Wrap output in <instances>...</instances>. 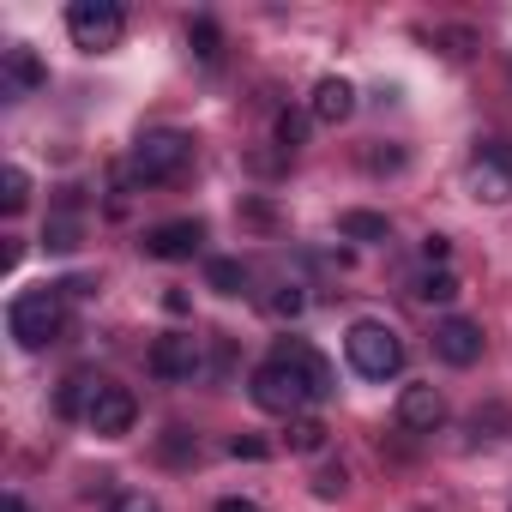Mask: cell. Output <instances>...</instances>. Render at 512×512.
Listing matches in <instances>:
<instances>
[{
    "instance_id": "16",
    "label": "cell",
    "mask_w": 512,
    "mask_h": 512,
    "mask_svg": "<svg viewBox=\"0 0 512 512\" xmlns=\"http://www.w3.org/2000/svg\"><path fill=\"white\" fill-rule=\"evenodd\" d=\"M338 235L344 241H392V223L380 211H344L338 217Z\"/></svg>"
},
{
    "instance_id": "15",
    "label": "cell",
    "mask_w": 512,
    "mask_h": 512,
    "mask_svg": "<svg viewBox=\"0 0 512 512\" xmlns=\"http://www.w3.org/2000/svg\"><path fill=\"white\" fill-rule=\"evenodd\" d=\"M103 386H109V380H97L91 368H73V374L61 380V392H55V410H61V416H91V404H97Z\"/></svg>"
},
{
    "instance_id": "19",
    "label": "cell",
    "mask_w": 512,
    "mask_h": 512,
    "mask_svg": "<svg viewBox=\"0 0 512 512\" xmlns=\"http://www.w3.org/2000/svg\"><path fill=\"white\" fill-rule=\"evenodd\" d=\"M25 205H31V175L13 163L7 175H0V211H7V217H19Z\"/></svg>"
},
{
    "instance_id": "5",
    "label": "cell",
    "mask_w": 512,
    "mask_h": 512,
    "mask_svg": "<svg viewBox=\"0 0 512 512\" xmlns=\"http://www.w3.org/2000/svg\"><path fill=\"white\" fill-rule=\"evenodd\" d=\"M127 31V13L115 7V0H73L67 7V37L85 49V55H109Z\"/></svg>"
},
{
    "instance_id": "23",
    "label": "cell",
    "mask_w": 512,
    "mask_h": 512,
    "mask_svg": "<svg viewBox=\"0 0 512 512\" xmlns=\"http://www.w3.org/2000/svg\"><path fill=\"white\" fill-rule=\"evenodd\" d=\"M308 121H314V115H296V109H284V115H278V145H284V151H296V145L308 139Z\"/></svg>"
},
{
    "instance_id": "6",
    "label": "cell",
    "mask_w": 512,
    "mask_h": 512,
    "mask_svg": "<svg viewBox=\"0 0 512 512\" xmlns=\"http://www.w3.org/2000/svg\"><path fill=\"white\" fill-rule=\"evenodd\" d=\"M470 193L482 205H506L512 199V145L506 139H476V151H470Z\"/></svg>"
},
{
    "instance_id": "14",
    "label": "cell",
    "mask_w": 512,
    "mask_h": 512,
    "mask_svg": "<svg viewBox=\"0 0 512 512\" xmlns=\"http://www.w3.org/2000/svg\"><path fill=\"white\" fill-rule=\"evenodd\" d=\"M0 73H7V91H37V85H49V67L37 61V49H25V43H13L7 55H0Z\"/></svg>"
},
{
    "instance_id": "30",
    "label": "cell",
    "mask_w": 512,
    "mask_h": 512,
    "mask_svg": "<svg viewBox=\"0 0 512 512\" xmlns=\"http://www.w3.org/2000/svg\"><path fill=\"white\" fill-rule=\"evenodd\" d=\"M19 260H25V247H19V241H13V235H7V247H0V272H13V266H19Z\"/></svg>"
},
{
    "instance_id": "10",
    "label": "cell",
    "mask_w": 512,
    "mask_h": 512,
    "mask_svg": "<svg viewBox=\"0 0 512 512\" xmlns=\"http://www.w3.org/2000/svg\"><path fill=\"white\" fill-rule=\"evenodd\" d=\"M199 241H205V223L199 217H175V223L145 229V253H151V260H193Z\"/></svg>"
},
{
    "instance_id": "20",
    "label": "cell",
    "mask_w": 512,
    "mask_h": 512,
    "mask_svg": "<svg viewBox=\"0 0 512 512\" xmlns=\"http://www.w3.org/2000/svg\"><path fill=\"white\" fill-rule=\"evenodd\" d=\"M205 284H211L217 296H241V290H247V266H241V260H211V266H205Z\"/></svg>"
},
{
    "instance_id": "29",
    "label": "cell",
    "mask_w": 512,
    "mask_h": 512,
    "mask_svg": "<svg viewBox=\"0 0 512 512\" xmlns=\"http://www.w3.org/2000/svg\"><path fill=\"white\" fill-rule=\"evenodd\" d=\"M368 169H404V151H368Z\"/></svg>"
},
{
    "instance_id": "22",
    "label": "cell",
    "mask_w": 512,
    "mask_h": 512,
    "mask_svg": "<svg viewBox=\"0 0 512 512\" xmlns=\"http://www.w3.org/2000/svg\"><path fill=\"white\" fill-rule=\"evenodd\" d=\"M187 43H193V55H199V61H217V49H223V37H217V25H211V19H199V25L187 31Z\"/></svg>"
},
{
    "instance_id": "13",
    "label": "cell",
    "mask_w": 512,
    "mask_h": 512,
    "mask_svg": "<svg viewBox=\"0 0 512 512\" xmlns=\"http://www.w3.org/2000/svg\"><path fill=\"white\" fill-rule=\"evenodd\" d=\"M308 115H314L320 127H344V121L356 115V85H350V79H338V73H332V79H320V85H314V97H308Z\"/></svg>"
},
{
    "instance_id": "2",
    "label": "cell",
    "mask_w": 512,
    "mask_h": 512,
    "mask_svg": "<svg viewBox=\"0 0 512 512\" xmlns=\"http://www.w3.org/2000/svg\"><path fill=\"white\" fill-rule=\"evenodd\" d=\"M187 157H193V139L181 127H151V133H139V145L127 157V175L145 181V187L151 181H175L187 169Z\"/></svg>"
},
{
    "instance_id": "1",
    "label": "cell",
    "mask_w": 512,
    "mask_h": 512,
    "mask_svg": "<svg viewBox=\"0 0 512 512\" xmlns=\"http://www.w3.org/2000/svg\"><path fill=\"white\" fill-rule=\"evenodd\" d=\"M344 356H350V368H356L362 380H392V374H404V338H398L386 320H356V326L344 332Z\"/></svg>"
},
{
    "instance_id": "3",
    "label": "cell",
    "mask_w": 512,
    "mask_h": 512,
    "mask_svg": "<svg viewBox=\"0 0 512 512\" xmlns=\"http://www.w3.org/2000/svg\"><path fill=\"white\" fill-rule=\"evenodd\" d=\"M253 404H260L266 416H284V422H296L302 416V404H314V392H308V380L290 368V362H278V356H266L260 368H253Z\"/></svg>"
},
{
    "instance_id": "8",
    "label": "cell",
    "mask_w": 512,
    "mask_h": 512,
    "mask_svg": "<svg viewBox=\"0 0 512 512\" xmlns=\"http://www.w3.org/2000/svg\"><path fill=\"white\" fill-rule=\"evenodd\" d=\"M434 356H440L446 368H476V362H482V326L446 314V320L434 326Z\"/></svg>"
},
{
    "instance_id": "24",
    "label": "cell",
    "mask_w": 512,
    "mask_h": 512,
    "mask_svg": "<svg viewBox=\"0 0 512 512\" xmlns=\"http://www.w3.org/2000/svg\"><path fill=\"white\" fill-rule=\"evenodd\" d=\"M344 488H350V470H344V464H326V470L314 476V494H320V500H338Z\"/></svg>"
},
{
    "instance_id": "12",
    "label": "cell",
    "mask_w": 512,
    "mask_h": 512,
    "mask_svg": "<svg viewBox=\"0 0 512 512\" xmlns=\"http://www.w3.org/2000/svg\"><path fill=\"white\" fill-rule=\"evenodd\" d=\"M398 422H404L410 434H434V428L446 422L440 386H404V392H398Z\"/></svg>"
},
{
    "instance_id": "4",
    "label": "cell",
    "mask_w": 512,
    "mask_h": 512,
    "mask_svg": "<svg viewBox=\"0 0 512 512\" xmlns=\"http://www.w3.org/2000/svg\"><path fill=\"white\" fill-rule=\"evenodd\" d=\"M7 326H13V338H19L25 350L55 344V332H61V284L19 290V296H13V308H7Z\"/></svg>"
},
{
    "instance_id": "11",
    "label": "cell",
    "mask_w": 512,
    "mask_h": 512,
    "mask_svg": "<svg viewBox=\"0 0 512 512\" xmlns=\"http://www.w3.org/2000/svg\"><path fill=\"white\" fill-rule=\"evenodd\" d=\"M272 356H278V362H290V368H296V374L308 380V392H314V404L338 392V386H332V362H326V356H320L314 344H302V338H278V350H272Z\"/></svg>"
},
{
    "instance_id": "21",
    "label": "cell",
    "mask_w": 512,
    "mask_h": 512,
    "mask_svg": "<svg viewBox=\"0 0 512 512\" xmlns=\"http://www.w3.org/2000/svg\"><path fill=\"white\" fill-rule=\"evenodd\" d=\"M284 440H290V452H326V422L320 416H296Z\"/></svg>"
},
{
    "instance_id": "9",
    "label": "cell",
    "mask_w": 512,
    "mask_h": 512,
    "mask_svg": "<svg viewBox=\"0 0 512 512\" xmlns=\"http://www.w3.org/2000/svg\"><path fill=\"white\" fill-rule=\"evenodd\" d=\"M85 422H91V434H103V440H121V434H133V422H139V398H133L127 386H103Z\"/></svg>"
},
{
    "instance_id": "26",
    "label": "cell",
    "mask_w": 512,
    "mask_h": 512,
    "mask_svg": "<svg viewBox=\"0 0 512 512\" xmlns=\"http://www.w3.org/2000/svg\"><path fill=\"white\" fill-rule=\"evenodd\" d=\"M109 512H163V506H157L151 494H115V506H109Z\"/></svg>"
},
{
    "instance_id": "31",
    "label": "cell",
    "mask_w": 512,
    "mask_h": 512,
    "mask_svg": "<svg viewBox=\"0 0 512 512\" xmlns=\"http://www.w3.org/2000/svg\"><path fill=\"white\" fill-rule=\"evenodd\" d=\"M217 512H260L253 500H241V494H229V500H217Z\"/></svg>"
},
{
    "instance_id": "27",
    "label": "cell",
    "mask_w": 512,
    "mask_h": 512,
    "mask_svg": "<svg viewBox=\"0 0 512 512\" xmlns=\"http://www.w3.org/2000/svg\"><path fill=\"white\" fill-rule=\"evenodd\" d=\"M229 452H235V458H266L272 446H266V440H253V434H235V440H229Z\"/></svg>"
},
{
    "instance_id": "7",
    "label": "cell",
    "mask_w": 512,
    "mask_h": 512,
    "mask_svg": "<svg viewBox=\"0 0 512 512\" xmlns=\"http://www.w3.org/2000/svg\"><path fill=\"white\" fill-rule=\"evenodd\" d=\"M151 374L169 380V386H193V380L205 374V338H193V332H163V338L151 344Z\"/></svg>"
},
{
    "instance_id": "28",
    "label": "cell",
    "mask_w": 512,
    "mask_h": 512,
    "mask_svg": "<svg viewBox=\"0 0 512 512\" xmlns=\"http://www.w3.org/2000/svg\"><path fill=\"white\" fill-rule=\"evenodd\" d=\"M446 253H452L446 235H428V241H422V260H428V266H446Z\"/></svg>"
},
{
    "instance_id": "18",
    "label": "cell",
    "mask_w": 512,
    "mask_h": 512,
    "mask_svg": "<svg viewBox=\"0 0 512 512\" xmlns=\"http://www.w3.org/2000/svg\"><path fill=\"white\" fill-rule=\"evenodd\" d=\"M416 302H440V308L458 302V278H452L446 266H428V272L416 278Z\"/></svg>"
},
{
    "instance_id": "32",
    "label": "cell",
    "mask_w": 512,
    "mask_h": 512,
    "mask_svg": "<svg viewBox=\"0 0 512 512\" xmlns=\"http://www.w3.org/2000/svg\"><path fill=\"white\" fill-rule=\"evenodd\" d=\"M7 512H25V500H19V494H7Z\"/></svg>"
},
{
    "instance_id": "25",
    "label": "cell",
    "mask_w": 512,
    "mask_h": 512,
    "mask_svg": "<svg viewBox=\"0 0 512 512\" xmlns=\"http://www.w3.org/2000/svg\"><path fill=\"white\" fill-rule=\"evenodd\" d=\"M302 308H308V296H302V290H296V284H284V290H278V296H272V314H278V320H296V314H302Z\"/></svg>"
},
{
    "instance_id": "17",
    "label": "cell",
    "mask_w": 512,
    "mask_h": 512,
    "mask_svg": "<svg viewBox=\"0 0 512 512\" xmlns=\"http://www.w3.org/2000/svg\"><path fill=\"white\" fill-rule=\"evenodd\" d=\"M79 235H85V223H79V211H73V199H67V211H55V217L43 223V241H49L55 253H73Z\"/></svg>"
}]
</instances>
